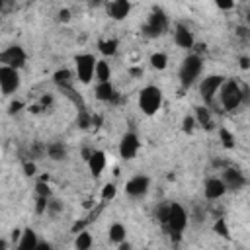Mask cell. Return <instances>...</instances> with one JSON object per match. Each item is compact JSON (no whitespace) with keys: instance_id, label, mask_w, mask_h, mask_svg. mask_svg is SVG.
Returning <instances> with one entry per match:
<instances>
[{"instance_id":"cell-14","label":"cell","mask_w":250,"mask_h":250,"mask_svg":"<svg viewBox=\"0 0 250 250\" xmlns=\"http://www.w3.org/2000/svg\"><path fill=\"white\" fill-rule=\"evenodd\" d=\"M174 41L180 49H191L195 39H193V33L184 25V23H178L176 25V31H174Z\"/></svg>"},{"instance_id":"cell-1","label":"cell","mask_w":250,"mask_h":250,"mask_svg":"<svg viewBox=\"0 0 250 250\" xmlns=\"http://www.w3.org/2000/svg\"><path fill=\"white\" fill-rule=\"evenodd\" d=\"M158 219L166 227L170 238L174 242H178L182 238V232H184L186 225H188V215H186L184 207L180 203H168L162 209H158Z\"/></svg>"},{"instance_id":"cell-31","label":"cell","mask_w":250,"mask_h":250,"mask_svg":"<svg viewBox=\"0 0 250 250\" xmlns=\"http://www.w3.org/2000/svg\"><path fill=\"white\" fill-rule=\"evenodd\" d=\"M61 209H62L61 201H57V199H49V201H47V211H45V213H49V215H57Z\"/></svg>"},{"instance_id":"cell-19","label":"cell","mask_w":250,"mask_h":250,"mask_svg":"<svg viewBox=\"0 0 250 250\" xmlns=\"http://www.w3.org/2000/svg\"><path fill=\"white\" fill-rule=\"evenodd\" d=\"M53 80H55V84H57L59 88L70 90V86H72V72H70L68 68H59V70L53 74Z\"/></svg>"},{"instance_id":"cell-35","label":"cell","mask_w":250,"mask_h":250,"mask_svg":"<svg viewBox=\"0 0 250 250\" xmlns=\"http://www.w3.org/2000/svg\"><path fill=\"white\" fill-rule=\"evenodd\" d=\"M217 8H221V10H230V8H234V2H217Z\"/></svg>"},{"instance_id":"cell-42","label":"cell","mask_w":250,"mask_h":250,"mask_svg":"<svg viewBox=\"0 0 250 250\" xmlns=\"http://www.w3.org/2000/svg\"><path fill=\"white\" fill-rule=\"evenodd\" d=\"M6 246H8V244H6V240H2V238H0V250H6Z\"/></svg>"},{"instance_id":"cell-33","label":"cell","mask_w":250,"mask_h":250,"mask_svg":"<svg viewBox=\"0 0 250 250\" xmlns=\"http://www.w3.org/2000/svg\"><path fill=\"white\" fill-rule=\"evenodd\" d=\"M51 197H37V205H35V211L41 215V213H45L47 211V201H49Z\"/></svg>"},{"instance_id":"cell-17","label":"cell","mask_w":250,"mask_h":250,"mask_svg":"<svg viewBox=\"0 0 250 250\" xmlns=\"http://www.w3.org/2000/svg\"><path fill=\"white\" fill-rule=\"evenodd\" d=\"M37 244H39L37 232L33 229H23L21 234H20V240H18L16 250H35Z\"/></svg>"},{"instance_id":"cell-15","label":"cell","mask_w":250,"mask_h":250,"mask_svg":"<svg viewBox=\"0 0 250 250\" xmlns=\"http://www.w3.org/2000/svg\"><path fill=\"white\" fill-rule=\"evenodd\" d=\"M107 12L117 21L119 20H125L129 16V12H131V2L129 0H113V2L107 4Z\"/></svg>"},{"instance_id":"cell-21","label":"cell","mask_w":250,"mask_h":250,"mask_svg":"<svg viewBox=\"0 0 250 250\" xmlns=\"http://www.w3.org/2000/svg\"><path fill=\"white\" fill-rule=\"evenodd\" d=\"M107 234H109V240H111L113 244H121V242H125L127 230H125V227H123L121 223H113V225L109 227Z\"/></svg>"},{"instance_id":"cell-7","label":"cell","mask_w":250,"mask_h":250,"mask_svg":"<svg viewBox=\"0 0 250 250\" xmlns=\"http://www.w3.org/2000/svg\"><path fill=\"white\" fill-rule=\"evenodd\" d=\"M168 29V18L162 10H154L150 16H148V21L145 23V35L146 37H160L164 35Z\"/></svg>"},{"instance_id":"cell-6","label":"cell","mask_w":250,"mask_h":250,"mask_svg":"<svg viewBox=\"0 0 250 250\" xmlns=\"http://www.w3.org/2000/svg\"><path fill=\"white\" fill-rule=\"evenodd\" d=\"M74 64H76V76L82 84H88L92 78H94V68H96V57L90 55V53H82V55H76L74 59Z\"/></svg>"},{"instance_id":"cell-10","label":"cell","mask_w":250,"mask_h":250,"mask_svg":"<svg viewBox=\"0 0 250 250\" xmlns=\"http://www.w3.org/2000/svg\"><path fill=\"white\" fill-rule=\"evenodd\" d=\"M139 148H141V141L133 131H129V133H125L121 137V141H119V156L123 160H133L137 156Z\"/></svg>"},{"instance_id":"cell-9","label":"cell","mask_w":250,"mask_h":250,"mask_svg":"<svg viewBox=\"0 0 250 250\" xmlns=\"http://www.w3.org/2000/svg\"><path fill=\"white\" fill-rule=\"evenodd\" d=\"M20 72L10 66H0V90L4 96H12L20 88Z\"/></svg>"},{"instance_id":"cell-13","label":"cell","mask_w":250,"mask_h":250,"mask_svg":"<svg viewBox=\"0 0 250 250\" xmlns=\"http://www.w3.org/2000/svg\"><path fill=\"white\" fill-rule=\"evenodd\" d=\"M203 193L207 199H221L227 193V188L221 182V178H209L203 186Z\"/></svg>"},{"instance_id":"cell-4","label":"cell","mask_w":250,"mask_h":250,"mask_svg":"<svg viewBox=\"0 0 250 250\" xmlns=\"http://www.w3.org/2000/svg\"><path fill=\"white\" fill-rule=\"evenodd\" d=\"M162 105V90L158 86H145L139 94V107L145 115H154Z\"/></svg>"},{"instance_id":"cell-37","label":"cell","mask_w":250,"mask_h":250,"mask_svg":"<svg viewBox=\"0 0 250 250\" xmlns=\"http://www.w3.org/2000/svg\"><path fill=\"white\" fill-rule=\"evenodd\" d=\"M59 16H61V20H62V21H66V20L70 18V12H68V10H61V14H59Z\"/></svg>"},{"instance_id":"cell-3","label":"cell","mask_w":250,"mask_h":250,"mask_svg":"<svg viewBox=\"0 0 250 250\" xmlns=\"http://www.w3.org/2000/svg\"><path fill=\"white\" fill-rule=\"evenodd\" d=\"M203 70V61L199 55H188L184 61H182V66H180V82L184 88H189L201 74Z\"/></svg>"},{"instance_id":"cell-28","label":"cell","mask_w":250,"mask_h":250,"mask_svg":"<svg viewBox=\"0 0 250 250\" xmlns=\"http://www.w3.org/2000/svg\"><path fill=\"white\" fill-rule=\"evenodd\" d=\"M219 135H221V141H223V146H225V148H232V146H234V137H232L225 127L219 129Z\"/></svg>"},{"instance_id":"cell-11","label":"cell","mask_w":250,"mask_h":250,"mask_svg":"<svg viewBox=\"0 0 250 250\" xmlns=\"http://www.w3.org/2000/svg\"><path fill=\"white\" fill-rule=\"evenodd\" d=\"M148 188H150V180H148V176H143V174L133 176L125 184V191L129 197H143V195H146Z\"/></svg>"},{"instance_id":"cell-38","label":"cell","mask_w":250,"mask_h":250,"mask_svg":"<svg viewBox=\"0 0 250 250\" xmlns=\"http://www.w3.org/2000/svg\"><path fill=\"white\" fill-rule=\"evenodd\" d=\"M240 66H242L244 70L250 66V61H248V57H242V59H240Z\"/></svg>"},{"instance_id":"cell-22","label":"cell","mask_w":250,"mask_h":250,"mask_svg":"<svg viewBox=\"0 0 250 250\" xmlns=\"http://www.w3.org/2000/svg\"><path fill=\"white\" fill-rule=\"evenodd\" d=\"M195 123H199L201 127H205V129H211L213 127V119H211V113H209V109L207 107H195Z\"/></svg>"},{"instance_id":"cell-34","label":"cell","mask_w":250,"mask_h":250,"mask_svg":"<svg viewBox=\"0 0 250 250\" xmlns=\"http://www.w3.org/2000/svg\"><path fill=\"white\" fill-rule=\"evenodd\" d=\"M23 170H25L27 176H33V174H35V164H33V162H25V164H23Z\"/></svg>"},{"instance_id":"cell-18","label":"cell","mask_w":250,"mask_h":250,"mask_svg":"<svg viewBox=\"0 0 250 250\" xmlns=\"http://www.w3.org/2000/svg\"><path fill=\"white\" fill-rule=\"evenodd\" d=\"M96 98L100 102H113L115 100V90L111 82H98L96 84Z\"/></svg>"},{"instance_id":"cell-12","label":"cell","mask_w":250,"mask_h":250,"mask_svg":"<svg viewBox=\"0 0 250 250\" xmlns=\"http://www.w3.org/2000/svg\"><path fill=\"white\" fill-rule=\"evenodd\" d=\"M221 182L225 184L227 191H229V189L238 191V189H242V188L246 186V178H244V174H242L240 170H236V168H227V170L223 172Z\"/></svg>"},{"instance_id":"cell-8","label":"cell","mask_w":250,"mask_h":250,"mask_svg":"<svg viewBox=\"0 0 250 250\" xmlns=\"http://www.w3.org/2000/svg\"><path fill=\"white\" fill-rule=\"evenodd\" d=\"M223 82H225V76H221V74H209L207 78L201 80L199 94H201V98H203L205 104H213V100L219 94V88H221Z\"/></svg>"},{"instance_id":"cell-16","label":"cell","mask_w":250,"mask_h":250,"mask_svg":"<svg viewBox=\"0 0 250 250\" xmlns=\"http://www.w3.org/2000/svg\"><path fill=\"white\" fill-rule=\"evenodd\" d=\"M88 166L94 178H98L105 168V152L104 150H92L88 154Z\"/></svg>"},{"instance_id":"cell-2","label":"cell","mask_w":250,"mask_h":250,"mask_svg":"<svg viewBox=\"0 0 250 250\" xmlns=\"http://www.w3.org/2000/svg\"><path fill=\"white\" fill-rule=\"evenodd\" d=\"M244 90L240 88L238 82L234 80H225L219 88V98H221V104L227 111H234L238 109V105L244 102Z\"/></svg>"},{"instance_id":"cell-29","label":"cell","mask_w":250,"mask_h":250,"mask_svg":"<svg viewBox=\"0 0 250 250\" xmlns=\"http://www.w3.org/2000/svg\"><path fill=\"white\" fill-rule=\"evenodd\" d=\"M115 193H117V188H115V184H105V186L102 188V199H104V201H109V199H113V197H115Z\"/></svg>"},{"instance_id":"cell-36","label":"cell","mask_w":250,"mask_h":250,"mask_svg":"<svg viewBox=\"0 0 250 250\" xmlns=\"http://www.w3.org/2000/svg\"><path fill=\"white\" fill-rule=\"evenodd\" d=\"M35 250H53V246H51V244H49V242H39V244H37V248H35Z\"/></svg>"},{"instance_id":"cell-24","label":"cell","mask_w":250,"mask_h":250,"mask_svg":"<svg viewBox=\"0 0 250 250\" xmlns=\"http://www.w3.org/2000/svg\"><path fill=\"white\" fill-rule=\"evenodd\" d=\"M47 152H49V158H53V160H64V158H66V148H64L61 143L49 145Z\"/></svg>"},{"instance_id":"cell-41","label":"cell","mask_w":250,"mask_h":250,"mask_svg":"<svg viewBox=\"0 0 250 250\" xmlns=\"http://www.w3.org/2000/svg\"><path fill=\"white\" fill-rule=\"evenodd\" d=\"M119 246V250H131V244L129 242H121V244H117Z\"/></svg>"},{"instance_id":"cell-32","label":"cell","mask_w":250,"mask_h":250,"mask_svg":"<svg viewBox=\"0 0 250 250\" xmlns=\"http://www.w3.org/2000/svg\"><path fill=\"white\" fill-rule=\"evenodd\" d=\"M182 129H184V133H193V129H195V119H193V117H184Z\"/></svg>"},{"instance_id":"cell-27","label":"cell","mask_w":250,"mask_h":250,"mask_svg":"<svg viewBox=\"0 0 250 250\" xmlns=\"http://www.w3.org/2000/svg\"><path fill=\"white\" fill-rule=\"evenodd\" d=\"M213 230H215L217 234H221L223 238H227V240L230 238V232H229V227H227V221H225V219H219V221L213 225Z\"/></svg>"},{"instance_id":"cell-26","label":"cell","mask_w":250,"mask_h":250,"mask_svg":"<svg viewBox=\"0 0 250 250\" xmlns=\"http://www.w3.org/2000/svg\"><path fill=\"white\" fill-rule=\"evenodd\" d=\"M150 64H152V68H156V70H164V68L168 66V57H166L164 53H152V55H150Z\"/></svg>"},{"instance_id":"cell-23","label":"cell","mask_w":250,"mask_h":250,"mask_svg":"<svg viewBox=\"0 0 250 250\" xmlns=\"http://www.w3.org/2000/svg\"><path fill=\"white\" fill-rule=\"evenodd\" d=\"M92 234L88 230H80L76 232V240H74V248L76 250H90L92 248Z\"/></svg>"},{"instance_id":"cell-5","label":"cell","mask_w":250,"mask_h":250,"mask_svg":"<svg viewBox=\"0 0 250 250\" xmlns=\"http://www.w3.org/2000/svg\"><path fill=\"white\" fill-rule=\"evenodd\" d=\"M25 61H27V55L20 45H10L0 53V66H10L20 70L25 64Z\"/></svg>"},{"instance_id":"cell-20","label":"cell","mask_w":250,"mask_h":250,"mask_svg":"<svg viewBox=\"0 0 250 250\" xmlns=\"http://www.w3.org/2000/svg\"><path fill=\"white\" fill-rule=\"evenodd\" d=\"M94 76L98 78V82H109V78H111V68H109L107 61H96Z\"/></svg>"},{"instance_id":"cell-39","label":"cell","mask_w":250,"mask_h":250,"mask_svg":"<svg viewBox=\"0 0 250 250\" xmlns=\"http://www.w3.org/2000/svg\"><path fill=\"white\" fill-rule=\"evenodd\" d=\"M20 234H21V230H20V229H16V230L12 232V242H18V240H20Z\"/></svg>"},{"instance_id":"cell-30","label":"cell","mask_w":250,"mask_h":250,"mask_svg":"<svg viewBox=\"0 0 250 250\" xmlns=\"http://www.w3.org/2000/svg\"><path fill=\"white\" fill-rule=\"evenodd\" d=\"M35 193H37V197H51V189H49V184H47L45 180L37 182V186H35Z\"/></svg>"},{"instance_id":"cell-25","label":"cell","mask_w":250,"mask_h":250,"mask_svg":"<svg viewBox=\"0 0 250 250\" xmlns=\"http://www.w3.org/2000/svg\"><path fill=\"white\" fill-rule=\"evenodd\" d=\"M98 47H100V51H102L105 57H107V55L111 57V55L117 53V41H115V39H104V41L98 43Z\"/></svg>"},{"instance_id":"cell-40","label":"cell","mask_w":250,"mask_h":250,"mask_svg":"<svg viewBox=\"0 0 250 250\" xmlns=\"http://www.w3.org/2000/svg\"><path fill=\"white\" fill-rule=\"evenodd\" d=\"M20 107H21V104H20V102H14V104L10 105V113H14V111H18Z\"/></svg>"}]
</instances>
